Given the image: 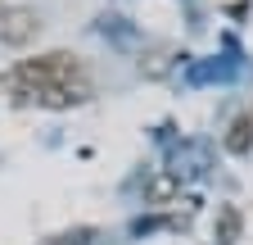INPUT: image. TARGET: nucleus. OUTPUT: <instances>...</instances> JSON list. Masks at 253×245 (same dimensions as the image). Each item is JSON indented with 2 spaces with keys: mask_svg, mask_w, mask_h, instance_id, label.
Wrapping results in <instances>:
<instances>
[{
  "mask_svg": "<svg viewBox=\"0 0 253 245\" xmlns=\"http://www.w3.org/2000/svg\"><path fill=\"white\" fill-rule=\"evenodd\" d=\"M37 32H41V18L32 9H5V14H0V41H5V46H23Z\"/></svg>",
  "mask_w": 253,
  "mask_h": 245,
  "instance_id": "f03ea898",
  "label": "nucleus"
},
{
  "mask_svg": "<svg viewBox=\"0 0 253 245\" xmlns=\"http://www.w3.org/2000/svg\"><path fill=\"white\" fill-rule=\"evenodd\" d=\"M0 14H5V5H0Z\"/></svg>",
  "mask_w": 253,
  "mask_h": 245,
  "instance_id": "423d86ee",
  "label": "nucleus"
},
{
  "mask_svg": "<svg viewBox=\"0 0 253 245\" xmlns=\"http://www.w3.org/2000/svg\"><path fill=\"white\" fill-rule=\"evenodd\" d=\"M235 232H240V213H235V209H226V213H221V245H231V241H235Z\"/></svg>",
  "mask_w": 253,
  "mask_h": 245,
  "instance_id": "39448f33",
  "label": "nucleus"
},
{
  "mask_svg": "<svg viewBox=\"0 0 253 245\" xmlns=\"http://www.w3.org/2000/svg\"><path fill=\"white\" fill-rule=\"evenodd\" d=\"M249 141H253V114H240V118L231 122L226 150H235V155H244V150H249Z\"/></svg>",
  "mask_w": 253,
  "mask_h": 245,
  "instance_id": "20e7f679",
  "label": "nucleus"
},
{
  "mask_svg": "<svg viewBox=\"0 0 253 245\" xmlns=\"http://www.w3.org/2000/svg\"><path fill=\"white\" fill-rule=\"evenodd\" d=\"M5 91H14L18 100L41 105V109H73V105L90 100V77H86L77 55L50 50V55L14 64L5 73Z\"/></svg>",
  "mask_w": 253,
  "mask_h": 245,
  "instance_id": "f257e3e1",
  "label": "nucleus"
},
{
  "mask_svg": "<svg viewBox=\"0 0 253 245\" xmlns=\"http://www.w3.org/2000/svg\"><path fill=\"white\" fill-rule=\"evenodd\" d=\"M176 195H181V177L168 173V168H163V173H154V177L145 182V204H172Z\"/></svg>",
  "mask_w": 253,
  "mask_h": 245,
  "instance_id": "7ed1b4c3",
  "label": "nucleus"
}]
</instances>
